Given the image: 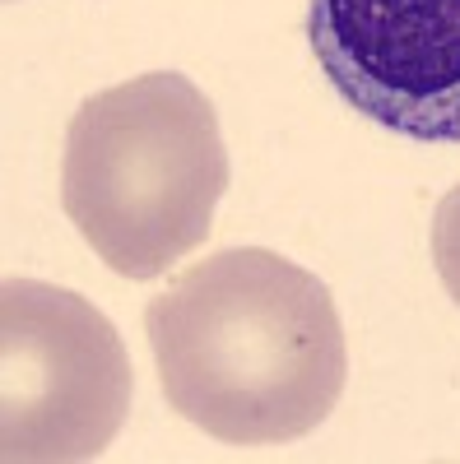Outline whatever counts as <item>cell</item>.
Masks as SVG:
<instances>
[{
	"mask_svg": "<svg viewBox=\"0 0 460 464\" xmlns=\"http://www.w3.org/2000/svg\"><path fill=\"white\" fill-rule=\"evenodd\" d=\"M144 334L168 404L228 446L317 432L349 376L330 288L265 246L186 265L149 297Z\"/></svg>",
	"mask_w": 460,
	"mask_h": 464,
	"instance_id": "1",
	"label": "cell"
},
{
	"mask_svg": "<svg viewBox=\"0 0 460 464\" xmlns=\"http://www.w3.org/2000/svg\"><path fill=\"white\" fill-rule=\"evenodd\" d=\"M433 265L442 275V288L460 306V186L446 190L433 214Z\"/></svg>",
	"mask_w": 460,
	"mask_h": 464,
	"instance_id": "5",
	"label": "cell"
},
{
	"mask_svg": "<svg viewBox=\"0 0 460 464\" xmlns=\"http://www.w3.org/2000/svg\"><path fill=\"white\" fill-rule=\"evenodd\" d=\"M228 181L214 102L177 70L112 84L70 116L61 209L122 279H159L196 251Z\"/></svg>",
	"mask_w": 460,
	"mask_h": 464,
	"instance_id": "2",
	"label": "cell"
},
{
	"mask_svg": "<svg viewBox=\"0 0 460 464\" xmlns=\"http://www.w3.org/2000/svg\"><path fill=\"white\" fill-rule=\"evenodd\" d=\"M307 43L358 116L460 144V0H307Z\"/></svg>",
	"mask_w": 460,
	"mask_h": 464,
	"instance_id": "4",
	"label": "cell"
},
{
	"mask_svg": "<svg viewBox=\"0 0 460 464\" xmlns=\"http://www.w3.org/2000/svg\"><path fill=\"white\" fill-rule=\"evenodd\" d=\"M131 358L98 306L70 288H0V459H98L131 413Z\"/></svg>",
	"mask_w": 460,
	"mask_h": 464,
	"instance_id": "3",
	"label": "cell"
}]
</instances>
